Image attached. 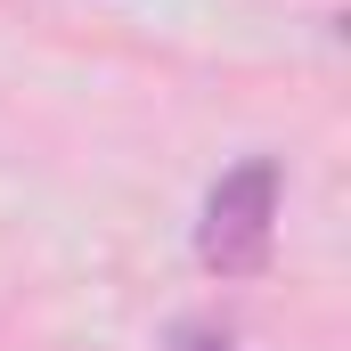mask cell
Returning <instances> with one entry per match:
<instances>
[{"instance_id":"6da1fadb","label":"cell","mask_w":351,"mask_h":351,"mask_svg":"<svg viewBox=\"0 0 351 351\" xmlns=\"http://www.w3.org/2000/svg\"><path fill=\"white\" fill-rule=\"evenodd\" d=\"M278 196H286V164L278 156H245L213 180L204 213H196V262L213 278H262L269 245H278Z\"/></svg>"},{"instance_id":"7a4b0ae2","label":"cell","mask_w":351,"mask_h":351,"mask_svg":"<svg viewBox=\"0 0 351 351\" xmlns=\"http://www.w3.org/2000/svg\"><path fill=\"white\" fill-rule=\"evenodd\" d=\"M164 351H245L221 319H204V311H188V319H172V335H164Z\"/></svg>"}]
</instances>
